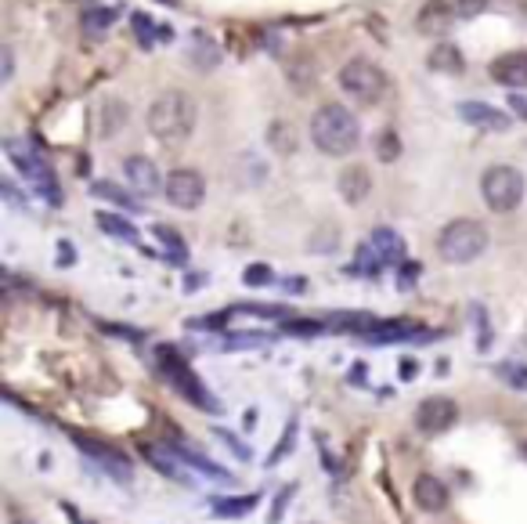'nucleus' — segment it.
<instances>
[{"instance_id":"obj_8","label":"nucleus","mask_w":527,"mask_h":524,"mask_svg":"<svg viewBox=\"0 0 527 524\" xmlns=\"http://www.w3.org/2000/svg\"><path fill=\"white\" fill-rule=\"evenodd\" d=\"M455 416H459L455 402L433 395V398H426L420 409H416V426H420L422 434H441V430H448V426L455 423Z\"/></svg>"},{"instance_id":"obj_2","label":"nucleus","mask_w":527,"mask_h":524,"mask_svg":"<svg viewBox=\"0 0 527 524\" xmlns=\"http://www.w3.org/2000/svg\"><path fill=\"white\" fill-rule=\"evenodd\" d=\"M196 127V102L185 91H163L148 108V130L163 145H177Z\"/></svg>"},{"instance_id":"obj_10","label":"nucleus","mask_w":527,"mask_h":524,"mask_svg":"<svg viewBox=\"0 0 527 524\" xmlns=\"http://www.w3.org/2000/svg\"><path fill=\"white\" fill-rule=\"evenodd\" d=\"M492 80L502 87H527V51H506L492 62Z\"/></svg>"},{"instance_id":"obj_21","label":"nucleus","mask_w":527,"mask_h":524,"mask_svg":"<svg viewBox=\"0 0 527 524\" xmlns=\"http://www.w3.org/2000/svg\"><path fill=\"white\" fill-rule=\"evenodd\" d=\"M242 279H246V286H271V279H275V275H271V268H268V264H249Z\"/></svg>"},{"instance_id":"obj_32","label":"nucleus","mask_w":527,"mask_h":524,"mask_svg":"<svg viewBox=\"0 0 527 524\" xmlns=\"http://www.w3.org/2000/svg\"><path fill=\"white\" fill-rule=\"evenodd\" d=\"M513 108H521V112H524V116H527V98H521V95H513Z\"/></svg>"},{"instance_id":"obj_24","label":"nucleus","mask_w":527,"mask_h":524,"mask_svg":"<svg viewBox=\"0 0 527 524\" xmlns=\"http://www.w3.org/2000/svg\"><path fill=\"white\" fill-rule=\"evenodd\" d=\"M380 159H398V134L394 130H387V134H380Z\"/></svg>"},{"instance_id":"obj_17","label":"nucleus","mask_w":527,"mask_h":524,"mask_svg":"<svg viewBox=\"0 0 527 524\" xmlns=\"http://www.w3.org/2000/svg\"><path fill=\"white\" fill-rule=\"evenodd\" d=\"M98 224H102V231H108V235H119V239H127V242H134V239H137V231H134L123 217H116V213H98Z\"/></svg>"},{"instance_id":"obj_12","label":"nucleus","mask_w":527,"mask_h":524,"mask_svg":"<svg viewBox=\"0 0 527 524\" xmlns=\"http://www.w3.org/2000/svg\"><path fill=\"white\" fill-rule=\"evenodd\" d=\"M123 174H127V181L134 185V192H141V196L159 192V170H156L152 159H145V156H130V159L123 163Z\"/></svg>"},{"instance_id":"obj_5","label":"nucleus","mask_w":527,"mask_h":524,"mask_svg":"<svg viewBox=\"0 0 527 524\" xmlns=\"http://www.w3.org/2000/svg\"><path fill=\"white\" fill-rule=\"evenodd\" d=\"M4 152L11 156V163L18 167V174H22L47 203H62V189H58V181H55V170L44 163V156H40L33 145H25V141H7Z\"/></svg>"},{"instance_id":"obj_31","label":"nucleus","mask_w":527,"mask_h":524,"mask_svg":"<svg viewBox=\"0 0 527 524\" xmlns=\"http://www.w3.org/2000/svg\"><path fill=\"white\" fill-rule=\"evenodd\" d=\"M4 80H11V51H4Z\"/></svg>"},{"instance_id":"obj_3","label":"nucleus","mask_w":527,"mask_h":524,"mask_svg":"<svg viewBox=\"0 0 527 524\" xmlns=\"http://www.w3.org/2000/svg\"><path fill=\"white\" fill-rule=\"evenodd\" d=\"M488 250V231L481 221L473 217H459L451 224H444V231L437 235V253L448 264H470Z\"/></svg>"},{"instance_id":"obj_15","label":"nucleus","mask_w":527,"mask_h":524,"mask_svg":"<svg viewBox=\"0 0 527 524\" xmlns=\"http://www.w3.org/2000/svg\"><path fill=\"white\" fill-rule=\"evenodd\" d=\"M426 66H430L433 73H462V69H466V62H462V51H459L455 44H437V47L430 51Z\"/></svg>"},{"instance_id":"obj_1","label":"nucleus","mask_w":527,"mask_h":524,"mask_svg":"<svg viewBox=\"0 0 527 524\" xmlns=\"http://www.w3.org/2000/svg\"><path fill=\"white\" fill-rule=\"evenodd\" d=\"M311 141L325 156H350L361 145V123L343 105H321L311 116Z\"/></svg>"},{"instance_id":"obj_27","label":"nucleus","mask_w":527,"mask_h":524,"mask_svg":"<svg viewBox=\"0 0 527 524\" xmlns=\"http://www.w3.org/2000/svg\"><path fill=\"white\" fill-rule=\"evenodd\" d=\"M156 235H159V239H163L170 250H177V253L185 257V242H181V235H177V231H170L167 224H159V228H156Z\"/></svg>"},{"instance_id":"obj_18","label":"nucleus","mask_w":527,"mask_h":524,"mask_svg":"<svg viewBox=\"0 0 527 524\" xmlns=\"http://www.w3.org/2000/svg\"><path fill=\"white\" fill-rule=\"evenodd\" d=\"M141 452H145V459H148L156 470H163L167 478H181V467H177L174 459H167V456H163L156 445H141Z\"/></svg>"},{"instance_id":"obj_33","label":"nucleus","mask_w":527,"mask_h":524,"mask_svg":"<svg viewBox=\"0 0 527 524\" xmlns=\"http://www.w3.org/2000/svg\"><path fill=\"white\" fill-rule=\"evenodd\" d=\"M15 524H36V521H15Z\"/></svg>"},{"instance_id":"obj_7","label":"nucleus","mask_w":527,"mask_h":524,"mask_svg":"<svg viewBox=\"0 0 527 524\" xmlns=\"http://www.w3.org/2000/svg\"><path fill=\"white\" fill-rule=\"evenodd\" d=\"M163 192H167V203L177 210H196L207 200V181L199 170H174L167 181H163Z\"/></svg>"},{"instance_id":"obj_30","label":"nucleus","mask_w":527,"mask_h":524,"mask_svg":"<svg viewBox=\"0 0 527 524\" xmlns=\"http://www.w3.org/2000/svg\"><path fill=\"white\" fill-rule=\"evenodd\" d=\"M217 437H220V441H228V448H235V452H238L242 459H249V448H246V445H242L238 437H231L228 430H217Z\"/></svg>"},{"instance_id":"obj_14","label":"nucleus","mask_w":527,"mask_h":524,"mask_svg":"<svg viewBox=\"0 0 527 524\" xmlns=\"http://www.w3.org/2000/svg\"><path fill=\"white\" fill-rule=\"evenodd\" d=\"M369 192H372V178H369V167L354 163V167H347V170L340 174V196H343L347 203H361Z\"/></svg>"},{"instance_id":"obj_9","label":"nucleus","mask_w":527,"mask_h":524,"mask_svg":"<svg viewBox=\"0 0 527 524\" xmlns=\"http://www.w3.org/2000/svg\"><path fill=\"white\" fill-rule=\"evenodd\" d=\"M159 362H163L167 376H170V380H174V384H177V387H181V391H185V395H188L196 406H213L210 398H207V391H203V384H199V380L188 373V365H185L177 354H170V351H159Z\"/></svg>"},{"instance_id":"obj_11","label":"nucleus","mask_w":527,"mask_h":524,"mask_svg":"<svg viewBox=\"0 0 527 524\" xmlns=\"http://www.w3.org/2000/svg\"><path fill=\"white\" fill-rule=\"evenodd\" d=\"M412 499L426 514H441L448 507V485L441 478H433V474H420L416 485H412Z\"/></svg>"},{"instance_id":"obj_22","label":"nucleus","mask_w":527,"mask_h":524,"mask_svg":"<svg viewBox=\"0 0 527 524\" xmlns=\"http://www.w3.org/2000/svg\"><path fill=\"white\" fill-rule=\"evenodd\" d=\"M430 26H437V29L448 26V11H444V4H433V7L422 11V29H430Z\"/></svg>"},{"instance_id":"obj_29","label":"nucleus","mask_w":527,"mask_h":524,"mask_svg":"<svg viewBox=\"0 0 527 524\" xmlns=\"http://www.w3.org/2000/svg\"><path fill=\"white\" fill-rule=\"evenodd\" d=\"M134 33H137L145 44H152V18H148V15H134Z\"/></svg>"},{"instance_id":"obj_19","label":"nucleus","mask_w":527,"mask_h":524,"mask_svg":"<svg viewBox=\"0 0 527 524\" xmlns=\"http://www.w3.org/2000/svg\"><path fill=\"white\" fill-rule=\"evenodd\" d=\"M499 376H502L506 384H513L517 391H527V362H506V365L499 369Z\"/></svg>"},{"instance_id":"obj_26","label":"nucleus","mask_w":527,"mask_h":524,"mask_svg":"<svg viewBox=\"0 0 527 524\" xmlns=\"http://www.w3.org/2000/svg\"><path fill=\"white\" fill-rule=\"evenodd\" d=\"M112 18H116V11H108V7H98V11H87V18H84V22H87L91 29H106Z\"/></svg>"},{"instance_id":"obj_4","label":"nucleus","mask_w":527,"mask_h":524,"mask_svg":"<svg viewBox=\"0 0 527 524\" xmlns=\"http://www.w3.org/2000/svg\"><path fill=\"white\" fill-rule=\"evenodd\" d=\"M524 174L517 167H506V163L488 167L481 178V196H484L488 210H495V213H513L524 203Z\"/></svg>"},{"instance_id":"obj_16","label":"nucleus","mask_w":527,"mask_h":524,"mask_svg":"<svg viewBox=\"0 0 527 524\" xmlns=\"http://www.w3.org/2000/svg\"><path fill=\"white\" fill-rule=\"evenodd\" d=\"M372 246H376V253L383 261H405V239L398 231H390V228H376L372 231Z\"/></svg>"},{"instance_id":"obj_20","label":"nucleus","mask_w":527,"mask_h":524,"mask_svg":"<svg viewBox=\"0 0 527 524\" xmlns=\"http://www.w3.org/2000/svg\"><path fill=\"white\" fill-rule=\"evenodd\" d=\"M271 145H275L279 152H293V149H297L293 127H286V123H275V127H271Z\"/></svg>"},{"instance_id":"obj_28","label":"nucleus","mask_w":527,"mask_h":524,"mask_svg":"<svg viewBox=\"0 0 527 524\" xmlns=\"http://www.w3.org/2000/svg\"><path fill=\"white\" fill-rule=\"evenodd\" d=\"M95 192H98V196H106V200H112V203H123V207H134V203H130V200H127V196H123L119 189H112L108 181H98V185H95Z\"/></svg>"},{"instance_id":"obj_6","label":"nucleus","mask_w":527,"mask_h":524,"mask_svg":"<svg viewBox=\"0 0 527 524\" xmlns=\"http://www.w3.org/2000/svg\"><path fill=\"white\" fill-rule=\"evenodd\" d=\"M340 87L358 105H376L387 95V73L369 58H354L340 69Z\"/></svg>"},{"instance_id":"obj_25","label":"nucleus","mask_w":527,"mask_h":524,"mask_svg":"<svg viewBox=\"0 0 527 524\" xmlns=\"http://www.w3.org/2000/svg\"><path fill=\"white\" fill-rule=\"evenodd\" d=\"M185 459H188V463H192V467H199V470H207V474H210V478H220V481H224V478H228V474H224V470H220V467H217V463H210V459H203V456H196V452H185Z\"/></svg>"},{"instance_id":"obj_23","label":"nucleus","mask_w":527,"mask_h":524,"mask_svg":"<svg viewBox=\"0 0 527 524\" xmlns=\"http://www.w3.org/2000/svg\"><path fill=\"white\" fill-rule=\"evenodd\" d=\"M488 4H492V0H455V11H459L462 18H477V15L488 11Z\"/></svg>"},{"instance_id":"obj_13","label":"nucleus","mask_w":527,"mask_h":524,"mask_svg":"<svg viewBox=\"0 0 527 524\" xmlns=\"http://www.w3.org/2000/svg\"><path fill=\"white\" fill-rule=\"evenodd\" d=\"M459 116L466 123H473V127H484V130H506L510 127L506 112H499V108H492V105L484 102H462L459 105Z\"/></svg>"}]
</instances>
